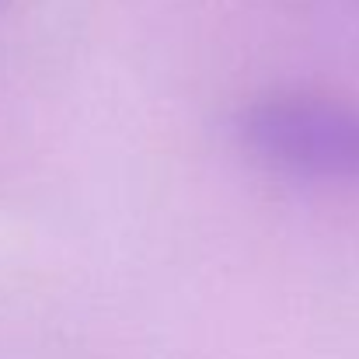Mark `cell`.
Segmentation results:
<instances>
[{
	"instance_id": "6da1fadb",
	"label": "cell",
	"mask_w": 359,
	"mask_h": 359,
	"mask_svg": "<svg viewBox=\"0 0 359 359\" xmlns=\"http://www.w3.org/2000/svg\"><path fill=\"white\" fill-rule=\"evenodd\" d=\"M244 147L286 171L359 182V109L321 95H265L238 119Z\"/></svg>"
}]
</instances>
